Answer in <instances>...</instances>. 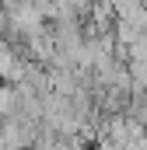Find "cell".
<instances>
[{
	"instance_id": "cell-2",
	"label": "cell",
	"mask_w": 147,
	"mask_h": 150,
	"mask_svg": "<svg viewBox=\"0 0 147 150\" xmlns=\"http://www.w3.org/2000/svg\"><path fill=\"white\" fill-rule=\"evenodd\" d=\"M0 4H4V0H0Z\"/></svg>"
},
{
	"instance_id": "cell-1",
	"label": "cell",
	"mask_w": 147,
	"mask_h": 150,
	"mask_svg": "<svg viewBox=\"0 0 147 150\" xmlns=\"http://www.w3.org/2000/svg\"><path fill=\"white\" fill-rule=\"evenodd\" d=\"M4 49H7V38H4V32H0V52H4Z\"/></svg>"
}]
</instances>
